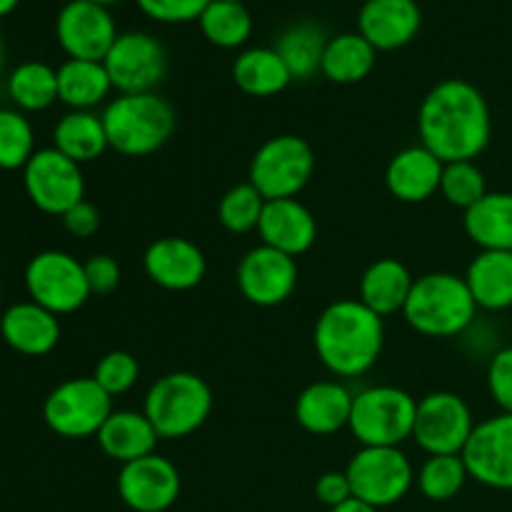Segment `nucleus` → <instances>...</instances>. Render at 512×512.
Returning <instances> with one entry per match:
<instances>
[{
	"instance_id": "17",
	"label": "nucleus",
	"mask_w": 512,
	"mask_h": 512,
	"mask_svg": "<svg viewBox=\"0 0 512 512\" xmlns=\"http://www.w3.org/2000/svg\"><path fill=\"white\" fill-rule=\"evenodd\" d=\"M118 495L133 512L170 510L180 495L178 468L158 453L125 463L118 473Z\"/></svg>"
},
{
	"instance_id": "49",
	"label": "nucleus",
	"mask_w": 512,
	"mask_h": 512,
	"mask_svg": "<svg viewBox=\"0 0 512 512\" xmlns=\"http://www.w3.org/2000/svg\"><path fill=\"white\" fill-rule=\"evenodd\" d=\"M233 3H245V0H233Z\"/></svg>"
},
{
	"instance_id": "16",
	"label": "nucleus",
	"mask_w": 512,
	"mask_h": 512,
	"mask_svg": "<svg viewBox=\"0 0 512 512\" xmlns=\"http://www.w3.org/2000/svg\"><path fill=\"white\" fill-rule=\"evenodd\" d=\"M470 478L493 490H512V415L500 413L475 425L463 450Z\"/></svg>"
},
{
	"instance_id": "10",
	"label": "nucleus",
	"mask_w": 512,
	"mask_h": 512,
	"mask_svg": "<svg viewBox=\"0 0 512 512\" xmlns=\"http://www.w3.org/2000/svg\"><path fill=\"white\" fill-rule=\"evenodd\" d=\"M345 475L353 498L378 510L400 503L415 483L413 463L400 448H360L350 458Z\"/></svg>"
},
{
	"instance_id": "9",
	"label": "nucleus",
	"mask_w": 512,
	"mask_h": 512,
	"mask_svg": "<svg viewBox=\"0 0 512 512\" xmlns=\"http://www.w3.org/2000/svg\"><path fill=\"white\" fill-rule=\"evenodd\" d=\"M25 288L33 303L55 315H68L88 303L90 285L85 265L65 250H43L25 268Z\"/></svg>"
},
{
	"instance_id": "22",
	"label": "nucleus",
	"mask_w": 512,
	"mask_h": 512,
	"mask_svg": "<svg viewBox=\"0 0 512 512\" xmlns=\"http://www.w3.org/2000/svg\"><path fill=\"white\" fill-rule=\"evenodd\" d=\"M0 335L15 353L40 358V355L53 353L58 345L60 320L43 305L25 300V303H15L5 310L0 318Z\"/></svg>"
},
{
	"instance_id": "3",
	"label": "nucleus",
	"mask_w": 512,
	"mask_h": 512,
	"mask_svg": "<svg viewBox=\"0 0 512 512\" xmlns=\"http://www.w3.org/2000/svg\"><path fill=\"white\" fill-rule=\"evenodd\" d=\"M108 145L125 158L153 155L178 128L175 108L158 93L118 95L100 113Z\"/></svg>"
},
{
	"instance_id": "38",
	"label": "nucleus",
	"mask_w": 512,
	"mask_h": 512,
	"mask_svg": "<svg viewBox=\"0 0 512 512\" xmlns=\"http://www.w3.org/2000/svg\"><path fill=\"white\" fill-rule=\"evenodd\" d=\"M440 195L445 198V203L465 213V210H470L478 200L488 195V180H485V173L478 168L475 160L445 163L443 180H440Z\"/></svg>"
},
{
	"instance_id": "46",
	"label": "nucleus",
	"mask_w": 512,
	"mask_h": 512,
	"mask_svg": "<svg viewBox=\"0 0 512 512\" xmlns=\"http://www.w3.org/2000/svg\"><path fill=\"white\" fill-rule=\"evenodd\" d=\"M20 0H0V18H5V15L13 13L15 8H18Z\"/></svg>"
},
{
	"instance_id": "31",
	"label": "nucleus",
	"mask_w": 512,
	"mask_h": 512,
	"mask_svg": "<svg viewBox=\"0 0 512 512\" xmlns=\"http://www.w3.org/2000/svg\"><path fill=\"white\" fill-rule=\"evenodd\" d=\"M378 60V50L360 33H340L328 40L320 73L338 85H355L368 78Z\"/></svg>"
},
{
	"instance_id": "39",
	"label": "nucleus",
	"mask_w": 512,
	"mask_h": 512,
	"mask_svg": "<svg viewBox=\"0 0 512 512\" xmlns=\"http://www.w3.org/2000/svg\"><path fill=\"white\" fill-rule=\"evenodd\" d=\"M140 378V365L138 358L128 350H110L95 365L93 380L110 395V398H118L125 395L128 390H133V385Z\"/></svg>"
},
{
	"instance_id": "4",
	"label": "nucleus",
	"mask_w": 512,
	"mask_h": 512,
	"mask_svg": "<svg viewBox=\"0 0 512 512\" xmlns=\"http://www.w3.org/2000/svg\"><path fill=\"white\" fill-rule=\"evenodd\" d=\"M478 315L465 278L455 273H428L415 280L403 308L415 333L425 338H455L473 325Z\"/></svg>"
},
{
	"instance_id": "7",
	"label": "nucleus",
	"mask_w": 512,
	"mask_h": 512,
	"mask_svg": "<svg viewBox=\"0 0 512 512\" xmlns=\"http://www.w3.org/2000/svg\"><path fill=\"white\" fill-rule=\"evenodd\" d=\"M315 173V153L300 135L268 138L250 160L248 183L265 200L298 198Z\"/></svg>"
},
{
	"instance_id": "14",
	"label": "nucleus",
	"mask_w": 512,
	"mask_h": 512,
	"mask_svg": "<svg viewBox=\"0 0 512 512\" xmlns=\"http://www.w3.org/2000/svg\"><path fill=\"white\" fill-rule=\"evenodd\" d=\"M55 35L68 58L103 63L120 33L113 13L105 5L90 3V0H70L60 8Z\"/></svg>"
},
{
	"instance_id": "30",
	"label": "nucleus",
	"mask_w": 512,
	"mask_h": 512,
	"mask_svg": "<svg viewBox=\"0 0 512 512\" xmlns=\"http://www.w3.org/2000/svg\"><path fill=\"white\" fill-rule=\"evenodd\" d=\"M113 90L110 75L98 60L68 58L58 68V100L70 110H93Z\"/></svg>"
},
{
	"instance_id": "13",
	"label": "nucleus",
	"mask_w": 512,
	"mask_h": 512,
	"mask_svg": "<svg viewBox=\"0 0 512 512\" xmlns=\"http://www.w3.org/2000/svg\"><path fill=\"white\" fill-rule=\"evenodd\" d=\"M23 185L30 203L45 215L63 218L73 205L85 200L83 170L55 148L35 150L23 168Z\"/></svg>"
},
{
	"instance_id": "48",
	"label": "nucleus",
	"mask_w": 512,
	"mask_h": 512,
	"mask_svg": "<svg viewBox=\"0 0 512 512\" xmlns=\"http://www.w3.org/2000/svg\"><path fill=\"white\" fill-rule=\"evenodd\" d=\"M90 3H98V5H105V8H108V5L118 3V0H90Z\"/></svg>"
},
{
	"instance_id": "20",
	"label": "nucleus",
	"mask_w": 512,
	"mask_h": 512,
	"mask_svg": "<svg viewBox=\"0 0 512 512\" xmlns=\"http://www.w3.org/2000/svg\"><path fill=\"white\" fill-rule=\"evenodd\" d=\"M258 235L263 245L298 258L308 253L318 240V223L298 198L268 200L258 223Z\"/></svg>"
},
{
	"instance_id": "15",
	"label": "nucleus",
	"mask_w": 512,
	"mask_h": 512,
	"mask_svg": "<svg viewBox=\"0 0 512 512\" xmlns=\"http://www.w3.org/2000/svg\"><path fill=\"white\" fill-rule=\"evenodd\" d=\"M235 283L248 303L258 308H275L298 288V263L290 255L260 243L240 258Z\"/></svg>"
},
{
	"instance_id": "29",
	"label": "nucleus",
	"mask_w": 512,
	"mask_h": 512,
	"mask_svg": "<svg viewBox=\"0 0 512 512\" xmlns=\"http://www.w3.org/2000/svg\"><path fill=\"white\" fill-rule=\"evenodd\" d=\"M233 80L245 95L273 98L293 83V75L275 48H248L235 58Z\"/></svg>"
},
{
	"instance_id": "5",
	"label": "nucleus",
	"mask_w": 512,
	"mask_h": 512,
	"mask_svg": "<svg viewBox=\"0 0 512 512\" xmlns=\"http://www.w3.org/2000/svg\"><path fill=\"white\" fill-rule=\"evenodd\" d=\"M213 410V390L200 375L168 373L150 385L143 413L160 440H180L205 425Z\"/></svg>"
},
{
	"instance_id": "27",
	"label": "nucleus",
	"mask_w": 512,
	"mask_h": 512,
	"mask_svg": "<svg viewBox=\"0 0 512 512\" xmlns=\"http://www.w3.org/2000/svg\"><path fill=\"white\" fill-rule=\"evenodd\" d=\"M463 228L480 250L512 253V193H488L465 210Z\"/></svg>"
},
{
	"instance_id": "1",
	"label": "nucleus",
	"mask_w": 512,
	"mask_h": 512,
	"mask_svg": "<svg viewBox=\"0 0 512 512\" xmlns=\"http://www.w3.org/2000/svg\"><path fill=\"white\" fill-rule=\"evenodd\" d=\"M418 135L443 163L475 160L493 138L488 100L468 80H440L420 103Z\"/></svg>"
},
{
	"instance_id": "25",
	"label": "nucleus",
	"mask_w": 512,
	"mask_h": 512,
	"mask_svg": "<svg viewBox=\"0 0 512 512\" xmlns=\"http://www.w3.org/2000/svg\"><path fill=\"white\" fill-rule=\"evenodd\" d=\"M413 285L415 278L405 268V263H400L398 258H380L365 268L358 300L380 318H385V315L403 313Z\"/></svg>"
},
{
	"instance_id": "41",
	"label": "nucleus",
	"mask_w": 512,
	"mask_h": 512,
	"mask_svg": "<svg viewBox=\"0 0 512 512\" xmlns=\"http://www.w3.org/2000/svg\"><path fill=\"white\" fill-rule=\"evenodd\" d=\"M488 390L495 405L512 415V345L498 350L488 365Z\"/></svg>"
},
{
	"instance_id": "35",
	"label": "nucleus",
	"mask_w": 512,
	"mask_h": 512,
	"mask_svg": "<svg viewBox=\"0 0 512 512\" xmlns=\"http://www.w3.org/2000/svg\"><path fill=\"white\" fill-rule=\"evenodd\" d=\"M470 473L463 455H430L418 470V488L433 503L453 500L468 483Z\"/></svg>"
},
{
	"instance_id": "12",
	"label": "nucleus",
	"mask_w": 512,
	"mask_h": 512,
	"mask_svg": "<svg viewBox=\"0 0 512 512\" xmlns=\"http://www.w3.org/2000/svg\"><path fill=\"white\" fill-rule=\"evenodd\" d=\"M475 425L473 410L458 393L438 390L418 403L413 440L428 455H463Z\"/></svg>"
},
{
	"instance_id": "24",
	"label": "nucleus",
	"mask_w": 512,
	"mask_h": 512,
	"mask_svg": "<svg viewBox=\"0 0 512 512\" xmlns=\"http://www.w3.org/2000/svg\"><path fill=\"white\" fill-rule=\"evenodd\" d=\"M98 445L110 460L125 465L133 460L153 455L158 448L160 435L155 433L153 423L145 418V413L135 410H113L98 430Z\"/></svg>"
},
{
	"instance_id": "47",
	"label": "nucleus",
	"mask_w": 512,
	"mask_h": 512,
	"mask_svg": "<svg viewBox=\"0 0 512 512\" xmlns=\"http://www.w3.org/2000/svg\"><path fill=\"white\" fill-rule=\"evenodd\" d=\"M5 65V45H3V38H0V70H3Z\"/></svg>"
},
{
	"instance_id": "44",
	"label": "nucleus",
	"mask_w": 512,
	"mask_h": 512,
	"mask_svg": "<svg viewBox=\"0 0 512 512\" xmlns=\"http://www.w3.org/2000/svg\"><path fill=\"white\" fill-rule=\"evenodd\" d=\"M315 498L330 510L353 498V488H350V480L345 475V470L343 473L340 470H328V473L320 475L318 483H315Z\"/></svg>"
},
{
	"instance_id": "37",
	"label": "nucleus",
	"mask_w": 512,
	"mask_h": 512,
	"mask_svg": "<svg viewBox=\"0 0 512 512\" xmlns=\"http://www.w3.org/2000/svg\"><path fill=\"white\" fill-rule=\"evenodd\" d=\"M35 155V133L23 110L0 108V170H18Z\"/></svg>"
},
{
	"instance_id": "45",
	"label": "nucleus",
	"mask_w": 512,
	"mask_h": 512,
	"mask_svg": "<svg viewBox=\"0 0 512 512\" xmlns=\"http://www.w3.org/2000/svg\"><path fill=\"white\" fill-rule=\"evenodd\" d=\"M330 512H380V510L373 508V505L363 503V500L350 498V500H345L343 505H338V508H333Z\"/></svg>"
},
{
	"instance_id": "11",
	"label": "nucleus",
	"mask_w": 512,
	"mask_h": 512,
	"mask_svg": "<svg viewBox=\"0 0 512 512\" xmlns=\"http://www.w3.org/2000/svg\"><path fill=\"white\" fill-rule=\"evenodd\" d=\"M103 65L118 95L155 93L168 75V53L155 35L128 30L115 38Z\"/></svg>"
},
{
	"instance_id": "18",
	"label": "nucleus",
	"mask_w": 512,
	"mask_h": 512,
	"mask_svg": "<svg viewBox=\"0 0 512 512\" xmlns=\"http://www.w3.org/2000/svg\"><path fill=\"white\" fill-rule=\"evenodd\" d=\"M143 268L158 288L183 293L203 283L208 273V260L193 240L168 235L148 245L143 255Z\"/></svg>"
},
{
	"instance_id": "32",
	"label": "nucleus",
	"mask_w": 512,
	"mask_h": 512,
	"mask_svg": "<svg viewBox=\"0 0 512 512\" xmlns=\"http://www.w3.org/2000/svg\"><path fill=\"white\" fill-rule=\"evenodd\" d=\"M328 35L318 23L310 20H300V23L288 25L280 33L278 43L273 45L283 63L288 65L293 80H310L313 75L320 73L323 65L325 45H328Z\"/></svg>"
},
{
	"instance_id": "2",
	"label": "nucleus",
	"mask_w": 512,
	"mask_h": 512,
	"mask_svg": "<svg viewBox=\"0 0 512 512\" xmlns=\"http://www.w3.org/2000/svg\"><path fill=\"white\" fill-rule=\"evenodd\" d=\"M320 363L338 378H358L378 363L385 325L358 298L335 300L320 313L313 333Z\"/></svg>"
},
{
	"instance_id": "23",
	"label": "nucleus",
	"mask_w": 512,
	"mask_h": 512,
	"mask_svg": "<svg viewBox=\"0 0 512 512\" xmlns=\"http://www.w3.org/2000/svg\"><path fill=\"white\" fill-rule=\"evenodd\" d=\"M355 395L338 380H318L298 395L295 420L310 435H333L350 425Z\"/></svg>"
},
{
	"instance_id": "34",
	"label": "nucleus",
	"mask_w": 512,
	"mask_h": 512,
	"mask_svg": "<svg viewBox=\"0 0 512 512\" xmlns=\"http://www.w3.org/2000/svg\"><path fill=\"white\" fill-rule=\"evenodd\" d=\"M8 95L18 110L40 113L58 100V70L40 60L20 63L8 78Z\"/></svg>"
},
{
	"instance_id": "28",
	"label": "nucleus",
	"mask_w": 512,
	"mask_h": 512,
	"mask_svg": "<svg viewBox=\"0 0 512 512\" xmlns=\"http://www.w3.org/2000/svg\"><path fill=\"white\" fill-rule=\"evenodd\" d=\"M53 148L78 165L93 163L110 148L103 118L93 110H70L55 123Z\"/></svg>"
},
{
	"instance_id": "42",
	"label": "nucleus",
	"mask_w": 512,
	"mask_h": 512,
	"mask_svg": "<svg viewBox=\"0 0 512 512\" xmlns=\"http://www.w3.org/2000/svg\"><path fill=\"white\" fill-rule=\"evenodd\" d=\"M85 278H88L90 293L105 298V295L115 293L120 285V265L113 255L95 253L85 260Z\"/></svg>"
},
{
	"instance_id": "6",
	"label": "nucleus",
	"mask_w": 512,
	"mask_h": 512,
	"mask_svg": "<svg viewBox=\"0 0 512 512\" xmlns=\"http://www.w3.org/2000/svg\"><path fill=\"white\" fill-rule=\"evenodd\" d=\"M418 400L395 385H375L353 398L350 433L363 448H400L413 438Z\"/></svg>"
},
{
	"instance_id": "26",
	"label": "nucleus",
	"mask_w": 512,
	"mask_h": 512,
	"mask_svg": "<svg viewBox=\"0 0 512 512\" xmlns=\"http://www.w3.org/2000/svg\"><path fill=\"white\" fill-rule=\"evenodd\" d=\"M475 305L483 310L512 308V253L505 250H480L478 258L463 275Z\"/></svg>"
},
{
	"instance_id": "36",
	"label": "nucleus",
	"mask_w": 512,
	"mask_h": 512,
	"mask_svg": "<svg viewBox=\"0 0 512 512\" xmlns=\"http://www.w3.org/2000/svg\"><path fill=\"white\" fill-rule=\"evenodd\" d=\"M268 200L258 193V188H253L250 183L233 185L228 193L220 198L218 205V220L228 233L245 235L250 230H258L260 218H263V210Z\"/></svg>"
},
{
	"instance_id": "19",
	"label": "nucleus",
	"mask_w": 512,
	"mask_h": 512,
	"mask_svg": "<svg viewBox=\"0 0 512 512\" xmlns=\"http://www.w3.org/2000/svg\"><path fill=\"white\" fill-rule=\"evenodd\" d=\"M423 25L418 0H365L358 13V33L378 53L413 43Z\"/></svg>"
},
{
	"instance_id": "43",
	"label": "nucleus",
	"mask_w": 512,
	"mask_h": 512,
	"mask_svg": "<svg viewBox=\"0 0 512 512\" xmlns=\"http://www.w3.org/2000/svg\"><path fill=\"white\" fill-rule=\"evenodd\" d=\"M63 228L78 240L93 238L100 230V210L90 200H80L63 215Z\"/></svg>"
},
{
	"instance_id": "50",
	"label": "nucleus",
	"mask_w": 512,
	"mask_h": 512,
	"mask_svg": "<svg viewBox=\"0 0 512 512\" xmlns=\"http://www.w3.org/2000/svg\"><path fill=\"white\" fill-rule=\"evenodd\" d=\"M0 295H3V288H0Z\"/></svg>"
},
{
	"instance_id": "8",
	"label": "nucleus",
	"mask_w": 512,
	"mask_h": 512,
	"mask_svg": "<svg viewBox=\"0 0 512 512\" xmlns=\"http://www.w3.org/2000/svg\"><path fill=\"white\" fill-rule=\"evenodd\" d=\"M113 413V398L90 378H70L50 390L43 403L45 425L68 440L93 438Z\"/></svg>"
},
{
	"instance_id": "33",
	"label": "nucleus",
	"mask_w": 512,
	"mask_h": 512,
	"mask_svg": "<svg viewBox=\"0 0 512 512\" xmlns=\"http://www.w3.org/2000/svg\"><path fill=\"white\" fill-rule=\"evenodd\" d=\"M205 40L215 48H243L253 35V15L245 3L233 0H210L208 8L198 18Z\"/></svg>"
},
{
	"instance_id": "40",
	"label": "nucleus",
	"mask_w": 512,
	"mask_h": 512,
	"mask_svg": "<svg viewBox=\"0 0 512 512\" xmlns=\"http://www.w3.org/2000/svg\"><path fill=\"white\" fill-rule=\"evenodd\" d=\"M138 8L155 23H193L203 15L210 0H135Z\"/></svg>"
},
{
	"instance_id": "21",
	"label": "nucleus",
	"mask_w": 512,
	"mask_h": 512,
	"mask_svg": "<svg viewBox=\"0 0 512 512\" xmlns=\"http://www.w3.org/2000/svg\"><path fill=\"white\" fill-rule=\"evenodd\" d=\"M445 163L425 145H410L395 153L385 168V185L400 203H425L440 193Z\"/></svg>"
}]
</instances>
